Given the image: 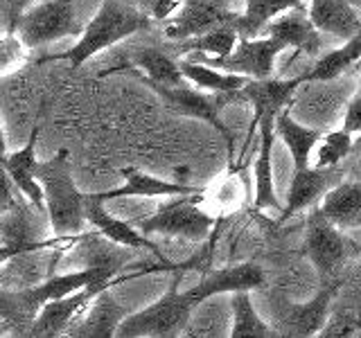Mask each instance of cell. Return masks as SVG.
I'll use <instances>...</instances> for the list:
<instances>
[{"label":"cell","mask_w":361,"mask_h":338,"mask_svg":"<svg viewBox=\"0 0 361 338\" xmlns=\"http://www.w3.org/2000/svg\"><path fill=\"white\" fill-rule=\"evenodd\" d=\"M338 183H343V172L338 167L334 169H316L307 167L302 172H293L291 185L287 192V203L282 206L278 223H287L298 212L312 208L316 201H323V196Z\"/></svg>","instance_id":"obj_15"},{"label":"cell","mask_w":361,"mask_h":338,"mask_svg":"<svg viewBox=\"0 0 361 338\" xmlns=\"http://www.w3.org/2000/svg\"><path fill=\"white\" fill-rule=\"evenodd\" d=\"M152 90H156L161 99L167 101V106L176 111L178 115H185V118H197L201 122H208L210 127L217 129L224 140H226V146H228V172L233 174L235 169V142H233V133L228 131V127L224 124L221 120V97L224 95H217L214 97H208L203 95L201 90H195L190 88L188 84L185 86H178V88H169V86H154V84H147Z\"/></svg>","instance_id":"obj_11"},{"label":"cell","mask_w":361,"mask_h":338,"mask_svg":"<svg viewBox=\"0 0 361 338\" xmlns=\"http://www.w3.org/2000/svg\"><path fill=\"white\" fill-rule=\"evenodd\" d=\"M41 0H5V16H7V34H16V25L23 14Z\"/></svg>","instance_id":"obj_33"},{"label":"cell","mask_w":361,"mask_h":338,"mask_svg":"<svg viewBox=\"0 0 361 338\" xmlns=\"http://www.w3.org/2000/svg\"><path fill=\"white\" fill-rule=\"evenodd\" d=\"M237 16L224 7L221 0H183L178 14L167 23L165 34L174 41H192L212 30L235 25Z\"/></svg>","instance_id":"obj_12"},{"label":"cell","mask_w":361,"mask_h":338,"mask_svg":"<svg viewBox=\"0 0 361 338\" xmlns=\"http://www.w3.org/2000/svg\"><path fill=\"white\" fill-rule=\"evenodd\" d=\"M118 270L109 266H86L71 273H56L50 280H43L39 284L27 289H3L0 300H3V320L5 330L14 327L18 336H25L34 318L48 302H56L71 298L75 293L84 291L93 284H106V282L118 280Z\"/></svg>","instance_id":"obj_1"},{"label":"cell","mask_w":361,"mask_h":338,"mask_svg":"<svg viewBox=\"0 0 361 338\" xmlns=\"http://www.w3.org/2000/svg\"><path fill=\"white\" fill-rule=\"evenodd\" d=\"M305 253L312 259V264L319 270L321 280H330L338 266L353 253V242L348 239L341 228H336L332 221L323 217V212L316 208L307 219V234H305Z\"/></svg>","instance_id":"obj_10"},{"label":"cell","mask_w":361,"mask_h":338,"mask_svg":"<svg viewBox=\"0 0 361 338\" xmlns=\"http://www.w3.org/2000/svg\"><path fill=\"white\" fill-rule=\"evenodd\" d=\"M319 210L341 230L361 228V183L343 180L323 196Z\"/></svg>","instance_id":"obj_22"},{"label":"cell","mask_w":361,"mask_h":338,"mask_svg":"<svg viewBox=\"0 0 361 338\" xmlns=\"http://www.w3.org/2000/svg\"><path fill=\"white\" fill-rule=\"evenodd\" d=\"M129 311L116 300L111 291H104L86 307L68 330V338H118V330Z\"/></svg>","instance_id":"obj_17"},{"label":"cell","mask_w":361,"mask_h":338,"mask_svg":"<svg viewBox=\"0 0 361 338\" xmlns=\"http://www.w3.org/2000/svg\"><path fill=\"white\" fill-rule=\"evenodd\" d=\"M180 7H183V0H149V9H147V16L158 18V20H167L174 18Z\"/></svg>","instance_id":"obj_34"},{"label":"cell","mask_w":361,"mask_h":338,"mask_svg":"<svg viewBox=\"0 0 361 338\" xmlns=\"http://www.w3.org/2000/svg\"><path fill=\"white\" fill-rule=\"evenodd\" d=\"M199 287L208 300L212 296H221V293H251L264 287V273L255 264H235L201 275Z\"/></svg>","instance_id":"obj_21"},{"label":"cell","mask_w":361,"mask_h":338,"mask_svg":"<svg viewBox=\"0 0 361 338\" xmlns=\"http://www.w3.org/2000/svg\"><path fill=\"white\" fill-rule=\"evenodd\" d=\"M341 129H345L348 133H353V135H361V93L348 104Z\"/></svg>","instance_id":"obj_35"},{"label":"cell","mask_w":361,"mask_h":338,"mask_svg":"<svg viewBox=\"0 0 361 338\" xmlns=\"http://www.w3.org/2000/svg\"><path fill=\"white\" fill-rule=\"evenodd\" d=\"M161 338H178V334H172V336H161Z\"/></svg>","instance_id":"obj_37"},{"label":"cell","mask_w":361,"mask_h":338,"mask_svg":"<svg viewBox=\"0 0 361 338\" xmlns=\"http://www.w3.org/2000/svg\"><path fill=\"white\" fill-rule=\"evenodd\" d=\"M37 178L45 192V208L54 237L84 234L86 219V194L79 192L73 178V163L68 149H59L48 161L37 167Z\"/></svg>","instance_id":"obj_2"},{"label":"cell","mask_w":361,"mask_h":338,"mask_svg":"<svg viewBox=\"0 0 361 338\" xmlns=\"http://www.w3.org/2000/svg\"><path fill=\"white\" fill-rule=\"evenodd\" d=\"M180 275H174L169 291L163 298H158L154 304L145 307L135 313H129L118 330V338H161L185 332L190 327V315L199 304L208 298L201 291L199 282L185 291H178Z\"/></svg>","instance_id":"obj_3"},{"label":"cell","mask_w":361,"mask_h":338,"mask_svg":"<svg viewBox=\"0 0 361 338\" xmlns=\"http://www.w3.org/2000/svg\"><path fill=\"white\" fill-rule=\"evenodd\" d=\"M180 73H183L185 82L197 86L199 90H210L214 95H233L251 82V79L240 77V75H228L221 70H214L210 65H203L197 61H178Z\"/></svg>","instance_id":"obj_26"},{"label":"cell","mask_w":361,"mask_h":338,"mask_svg":"<svg viewBox=\"0 0 361 338\" xmlns=\"http://www.w3.org/2000/svg\"><path fill=\"white\" fill-rule=\"evenodd\" d=\"M310 18L319 32L345 41L361 32V18L348 0H312Z\"/></svg>","instance_id":"obj_20"},{"label":"cell","mask_w":361,"mask_h":338,"mask_svg":"<svg viewBox=\"0 0 361 338\" xmlns=\"http://www.w3.org/2000/svg\"><path fill=\"white\" fill-rule=\"evenodd\" d=\"M3 68H5V75L11 70V65H18V61L25 56V43H23L16 34H7L3 39Z\"/></svg>","instance_id":"obj_32"},{"label":"cell","mask_w":361,"mask_h":338,"mask_svg":"<svg viewBox=\"0 0 361 338\" xmlns=\"http://www.w3.org/2000/svg\"><path fill=\"white\" fill-rule=\"evenodd\" d=\"M37 144H39V124L32 127L30 138L25 146L14 154H5L3 158V167L5 174L11 183L16 185V189L23 196L30 201L32 210L41 214V217H48V208H45V192L43 185L37 178V167L41 161H37Z\"/></svg>","instance_id":"obj_14"},{"label":"cell","mask_w":361,"mask_h":338,"mask_svg":"<svg viewBox=\"0 0 361 338\" xmlns=\"http://www.w3.org/2000/svg\"><path fill=\"white\" fill-rule=\"evenodd\" d=\"M302 0H246V9L235 20V30L242 39H255L278 16L300 7Z\"/></svg>","instance_id":"obj_25"},{"label":"cell","mask_w":361,"mask_h":338,"mask_svg":"<svg viewBox=\"0 0 361 338\" xmlns=\"http://www.w3.org/2000/svg\"><path fill=\"white\" fill-rule=\"evenodd\" d=\"M138 275H140L138 270H127V273H122L118 280L106 282V284H93V287L75 293V296H71V298L48 302L39 311V315L34 318V323L30 327V332L23 338H59V336H66L68 330L73 327V323L79 318V313H82L86 307H90L97 296H102L104 291H111V287H116L118 282L138 277Z\"/></svg>","instance_id":"obj_8"},{"label":"cell","mask_w":361,"mask_h":338,"mask_svg":"<svg viewBox=\"0 0 361 338\" xmlns=\"http://www.w3.org/2000/svg\"><path fill=\"white\" fill-rule=\"evenodd\" d=\"M357 70H359V73H361V61H359V63H357Z\"/></svg>","instance_id":"obj_38"},{"label":"cell","mask_w":361,"mask_h":338,"mask_svg":"<svg viewBox=\"0 0 361 338\" xmlns=\"http://www.w3.org/2000/svg\"><path fill=\"white\" fill-rule=\"evenodd\" d=\"M129 61L135 65V70H140L142 84H154V86H169L178 88L185 86V77L180 73L178 63L167 56L158 48H138L129 54Z\"/></svg>","instance_id":"obj_24"},{"label":"cell","mask_w":361,"mask_h":338,"mask_svg":"<svg viewBox=\"0 0 361 338\" xmlns=\"http://www.w3.org/2000/svg\"><path fill=\"white\" fill-rule=\"evenodd\" d=\"M353 133H348L345 129H336L323 135V140L316 146L312 167L316 169H334L343 158L353 149Z\"/></svg>","instance_id":"obj_30"},{"label":"cell","mask_w":361,"mask_h":338,"mask_svg":"<svg viewBox=\"0 0 361 338\" xmlns=\"http://www.w3.org/2000/svg\"><path fill=\"white\" fill-rule=\"evenodd\" d=\"M231 338H278L274 325H269L253 307L251 293H233V327Z\"/></svg>","instance_id":"obj_28"},{"label":"cell","mask_w":361,"mask_h":338,"mask_svg":"<svg viewBox=\"0 0 361 338\" xmlns=\"http://www.w3.org/2000/svg\"><path fill=\"white\" fill-rule=\"evenodd\" d=\"M149 27V16L142 9H135L124 0H102L97 14L90 18L84 27L79 41L61 54H54L50 59H66L73 68H79L90 56L120 43L131 34Z\"/></svg>","instance_id":"obj_4"},{"label":"cell","mask_w":361,"mask_h":338,"mask_svg":"<svg viewBox=\"0 0 361 338\" xmlns=\"http://www.w3.org/2000/svg\"><path fill=\"white\" fill-rule=\"evenodd\" d=\"M359 61H361V32L355 39L345 41L341 48L321 56V59L300 77H302V82H332V79L345 73L348 68L357 65Z\"/></svg>","instance_id":"obj_27"},{"label":"cell","mask_w":361,"mask_h":338,"mask_svg":"<svg viewBox=\"0 0 361 338\" xmlns=\"http://www.w3.org/2000/svg\"><path fill=\"white\" fill-rule=\"evenodd\" d=\"M124 176V185L113 187L106 192L93 194L99 203L106 201H120V199H176V196H192V194H203V187H192L188 183H174V180H163L152 174H145L135 167H124L120 169Z\"/></svg>","instance_id":"obj_16"},{"label":"cell","mask_w":361,"mask_h":338,"mask_svg":"<svg viewBox=\"0 0 361 338\" xmlns=\"http://www.w3.org/2000/svg\"><path fill=\"white\" fill-rule=\"evenodd\" d=\"M264 34L282 41L287 48H293L296 54L305 52L312 56L321 50V32L312 23L310 11H305L302 7L289 9L287 14H282L274 23H269Z\"/></svg>","instance_id":"obj_19"},{"label":"cell","mask_w":361,"mask_h":338,"mask_svg":"<svg viewBox=\"0 0 361 338\" xmlns=\"http://www.w3.org/2000/svg\"><path fill=\"white\" fill-rule=\"evenodd\" d=\"M336 289L338 284H327L310 302L300 304L278 300L274 323H271L278 338H314L330 320V307Z\"/></svg>","instance_id":"obj_7"},{"label":"cell","mask_w":361,"mask_h":338,"mask_svg":"<svg viewBox=\"0 0 361 338\" xmlns=\"http://www.w3.org/2000/svg\"><path fill=\"white\" fill-rule=\"evenodd\" d=\"M240 34H237L235 25H226L219 30H212L208 34H203L199 39H192L183 43V50L180 52H190V54H199V56H208V59H226L231 56L240 43Z\"/></svg>","instance_id":"obj_29"},{"label":"cell","mask_w":361,"mask_h":338,"mask_svg":"<svg viewBox=\"0 0 361 338\" xmlns=\"http://www.w3.org/2000/svg\"><path fill=\"white\" fill-rule=\"evenodd\" d=\"M185 336H188V338H199V334H195V332H192L190 327H188V330H185Z\"/></svg>","instance_id":"obj_36"},{"label":"cell","mask_w":361,"mask_h":338,"mask_svg":"<svg viewBox=\"0 0 361 338\" xmlns=\"http://www.w3.org/2000/svg\"><path fill=\"white\" fill-rule=\"evenodd\" d=\"M203 194L192 196H176L174 201L158 206L149 217L135 219L133 223L138 230L149 234L163 237H185L192 242H208L217 230L219 221L212 217L208 210L201 208Z\"/></svg>","instance_id":"obj_5"},{"label":"cell","mask_w":361,"mask_h":338,"mask_svg":"<svg viewBox=\"0 0 361 338\" xmlns=\"http://www.w3.org/2000/svg\"><path fill=\"white\" fill-rule=\"evenodd\" d=\"M361 320L353 313H334L314 338H359Z\"/></svg>","instance_id":"obj_31"},{"label":"cell","mask_w":361,"mask_h":338,"mask_svg":"<svg viewBox=\"0 0 361 338\" xmlns=\"http://www.w3.org/2000/svg\"><path fill=\"white\" fill-rule=\"evenodd\" d=\"M287 50V45L274 39V37H264V39H240L237 48L231 56L226 59H208V56H199V54H190L188 61H197L210 68H219L221 73L228 75H240L246 79H269L274 73V63L276 56Z\"/></svg>","instance_id":"obj_9"},{"label":"cell","mask_w":361,"mask_h":338,"mask_svg":"<svg viewBox=\"0 0 361 338\" xmlns=\"http://www.w3.org/2000/svg\"><path fill=\"white\" fill-rule=\"evenodd\" d=\"M259 144H257V156H255V196H253V208L255 210H274L282 212V206L276 194L274 185V138H276V120L264 118L259 122Z\"/></svg>","instance_id":"obj_18"},{"label":"cell","mask_w":361,"mask_h":338,"mask_svg":"<svg viewBox=\"0 0 361 338\" xmlns=\"http://www.w3.org/2000/svg\"><path fill=\"white\" fill-rule=\"evenodd\" d=\"M305 84L302 77H293V79H251L242 90L240 95L251 101L253 106V120H251V129H248V138L244 144V154L248 149V144L253 140V131L259 127V122L264 118H278L282 111H287L285 106L289 104V99L293 93L298 90V86Z\"/></svg>","instance_id":"obj_13"},{"label":"cell","mask_w":361,"mask_h":338,"mask_svg":"<svg viewBox=\"0 0 361 338\" xmlns=\"http://www.w3.org/2000/svg\"><path fill=\"white\" fill-rule=\"evenodd\" d=\"M276 135L285 142L291 154L293 172H302V169L312 167V151L319 146L325 133L321 129L302 127V124H298L289 115V111H282L276 118Z\"/></svg>","instance_id":"obj_23"},{"label":"cell","mask_w":361,"mask_h":338,"mask_svg":"<svg viewBox=\"0 0 361 338\" xmlns=\"http://www.w3.org/2000/svg\"><path fill=\"white\" fill-rule=\"evenodd\" d=\"M75 34H84L75 0H41L23 14L16 25V37L25 43V48H41Z\"/></svg>","instance_id":"obj_6"},{"label":"cell","mask_w":361,"mask_h":338,"mask_svg":"<svg viewBox=\"0 0 361 338\" xmlns=\"http://www.w3.org/2000/svg\"><path fill=\"white\" fill-rule=\"evenodd\" d=\"M359 338H361V334H359Z\"/></svg>","instance_id":"obj_39"}]
</instances>
